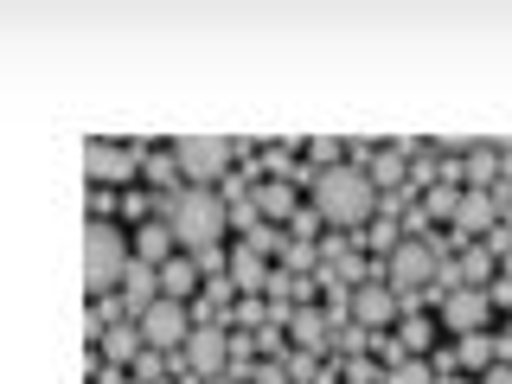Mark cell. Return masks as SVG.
<instances>
[{"mask_svg": "<svg viewBox=\"0 0 512 384\" xmlns=\"http://www.w3.org/2000/svg\"><path fill=\"white\" fill-rule=\"evenodd\" d=\"M167 231L180 237V250L205 256L224 244V231H231V199H224L218 186H180L167 199Z\"/></svg>", "mask_w": 512, "mask_h": 384, "instance_id": "6da1fadb", "label": "cell"}, {"mask_svg": "<svg viewBox=\"0 0 512 384\" xmlns=\"http://www.w3.org/2000/svg\"><path fill=\"white\" fill-rule=\"evenodd\" d=\"M314 212L333 224V231H365L378 212V186L365 167H327L314 173Z\"/></svg>", "mask_w": 512, "mask_h": 384, "instance_id": "7a4b0ae2", "label": "cell"}, {"mask_svg": "<svg viewBox=\"0 0 512 384\" xmlns=\"http://www.w3.org/2000/svg\"><path fill=\"white\" fill-rule=\"evenodd\" d=\"M128 269H135L128 237H122L109 218H90V224H84V288H90V301H109V295L128 282Z\"/></svg>", "mask_w": 512, "mask_h": 384, "instance_id": "3957f363", "label": "cell"}, {"mask_svg": "<svg viewBox=\"0 0 512 384\" xmlns=\"http://www.w3.org/2000/svg\"><path fill=\"white\" fill-rule=\"evenodd\" d=\"M173 167L186 173V186H218L231 173V141L224 135H186V141H173Z\"/></svg>", "mask_w": 512, "mask_h": 384, "instance_id": "277c9868", "label": "cell"}, {"mask_svg": "<svg viewBox=\"0 0 512 384\" xmlns=\"http://www.w3.org/2000/svg\"><path fill=\"white\" fill-rule=\"evenodd\" d=\"M141 327V340H148V352H186V340H192V308L186 301H173V295H160L148 314L135 320Z\"/></svg>", "mask_w": 512, "mask_h": 384, "instance_id": "5b68a950", "label": "cell"}, {"mask_svg": "<svg viewBox=\"0 0 512 384\" xmlns=\"http://www.w3.org/2000/svg\"><path fill=\"white\" fill-rule=\"evenodd\" d=\"M186 365L199 372V384H212V378H231V340H224V327H218V320L192 327V340H186Z\"/></svg>", "mask_w": 512, "mask_h": 384, "instance_id": "8992f818", "label": "cell"}, {"mask_svg": "<svg viewBox=\"0 0 512 384\" xmlns=\"http://www.w3.org/2000/svg\"><path fill=\"white\" fill-rule=\"evenodd\" d=\"M429 276H442V250L423 244V237H404V244L391 250V288H397V295H410V288L429 282Z\"/></svg>", "mask_w": 512, "mask_h": 384, "instance_id": "52a82bcc", "label": "cell"}, {"mask_svg": "<svg viewBox=\"0 0 512 384\" xmlns=\"http://www.w3.org/2000/svg\"><path fill=\"white\" fill-rule=\"evenodd\" d=\"M397 301H404V295H397L391 282H359V288H352V320H359V333L365 327H391Z\"/></svg>", "mask_w": 512, "mask_h": 384, "instance_id": "ba28073f", "label": "cell"}, {"mask_svg": "<svg viewBox=\"0 0 512 384\" xmlns=\"http://www.w3.org/2000/svg\"><path fill=\"white\" fill-rule=\"evenodd\" d=\"M487 314H493V295H487V288H455V295L442 301V320L461 333V340L487 327Z\"/></svg>", "mask_w": 512, "mask_h": 384, "instance_id": "9c48e42d", "label": "cell"}, {"mask_svg": "<svg viewBox=\"0 0 512 384\" xmlns=\"http://www.w3.org/2000/svg\"><path fill=\"white\" fill-rule=\"evenodd\" d=\"M455 231L461 237H493V231H500V199H493V192H461Z\"/></svg>", "mask_w": 512, "mask_h": 384, "instance_id": "30bf717a", "label": "cell"}, {"mask_svg": "<svg viewBox=\"0 0 512 384\" xmlns=\"http://www.w3.org/2000/svg\"><path fill=\"white\" fill-rule=\"evenodd\" d=\"M84 167H90L96 186H116V180H128V173H135V167H128V154H122V148H103V141H90V148H84Z\"/></svg>", "mask_w": 512, "mask_h": 384, "instance_id": "8fae6325", "label": "cell"}, {"mask_svg": "<svg viewBox=\"0 0 512 384\" xmlns=\"http://www.w3.org/2000/svg\"><path fill=\"white\" fill-rule=\"evenodd\" d=\"M122 295H128V308H135V320H141L160 301V269L154 263H135V269H128V282H122Z\"/></svg>", "mask_w": 512, "mask_h": 384, "instance_id": "7c38bea8", "label": "cell"}, {"mask_svg": "<svg viewBox=\"0 0 512 384\" xmlns=\"http://www.w3.org/2000/svg\"><path fill=\"white\" fill-rule=\"evenodd\" d=\"M231 282L244 288V295H256V288H269V282H276V276H269V263H263V250H256V244H244V250L231 256Z\"/></svg>", "mask_w": 512, "mask_h": 384, "instance_id": "4fadbf2b", "label": "cell"}, {"mask_svg": "<svg viewBox=\"0 0 512 384\" xmlns=\"http://www.w3.org/2000/svg\"><path fill=\"white\" fill-rule=\"evenodd\" d=\"M192 288H199V256H173L167 269H160V295H173V301H186Z\"/></svg>", "mask_w": 512, "mask_h": 384, "instance_id": "5bb4252c", "label": "cell"}, {"mask_svg": "<svg viewBox=\"0 0 512 384\" xmlns=\"http://www.w3.org/2000/svg\"><path fill=\"white\" fill-rule=\"evenodd\" d=\"M487 276H493V250H461V263L448 269L455 288H487Z\"/></svg>", "mask_w": 512, "mask_h": 384, "instance_id": "9a60e30c", "label": "cell"}, {"mask_svg": "<svg viewBox=\"0 0 512 384\" xmlns=\"http://www.w3.org/2000/svg\"><path fill=\"white\" fill-rule=\"evenodd\" d=\"M173 244H180V237H173V231H167V224H148V231H141V237H135V250H141V263H154V269H167V263H173V256H167Z\"/></svg>", "mask_w": 512, "mask_h": 384, "instance_id": "2e32d148", "label": "cell"}, {"mask_svg": "<svg viewBox=\"0 0 512 384\" xmlns=\"http://www.w3.org/2000/svg\"><path fill=\"white\" fill-rule=\"evenodd\" d=\"M256 212H263V218H288V224H295V218H301L295 186H263V192H256Z\"/></svg>", "mask_w": 512, "mask_h": 384, "instance_id": "e0dca14e", "label": "cell"}, {"mask_svg": "<svg viewBox=\"0 0 512 384\" xmlns=\"http://www.w3.org/2000/svg\"><path fill=\"white\" fill-rule=\"evenodd\" d=\"M448 173H455V180H461V173H468V192H480V186L493 180V173H500V160H493L487 148H474V154H468V167H448Z\"/></svg>", "mask_w": 512, "mask_h": 384, "instance_id": "ac0fdd59", "label": "cell"}, {"mask_svg": "<svg viewBox=\"0 0 512 384\" xmlns=\"http://www.w3.org/2000/svg\"><path fill=\"white\" fill-rule=\"evenodd\" d=\"M461 365H474V372H487V365H500V346H493L487 333H468V340H461Z\"/></svg>", "mask_w": 512, "mask_h": 384, "instance_id": "d6986e66", "label": "cell"}, {"mask_svg": "<svg viewBox=\"0 0 512 384\" xmlns=\"http://www.w3.org/2000/svg\"><path fill=\"white\" fill-rule=\"evenodd\" d=\"M295 340H301V352H320V346H327V320H320L314 308H301L295 314Z\"/></svg>", "mask_w": 512, "mask_h": 384, "instance_id": "ffe728a7", "label": "cell"}, {"mask_svg": "<svg viewBox=\"0 0 512 384\" xmlns=\"http://www.w3.org/2000/svg\"><path fill=\"white\" fill-rule=\"evenodd\" d=\"M141 346H148V340H141V327H122V320L109 327V359H141Z\"/></svg>", "mask_w": 512, "mask_h": 384, "instance_id": "44dd1931", "label": "cell"}, {"mask_svg": "<svg viewBox=\"0 0 512 384\" xmlns=\"http://www.w3.org/2000/svg\"><path fill=\"white\" fill-rule=\"evenodd\" d=\"M455 205H461V192H448V186H436L423 199V218H455Z\"/></svg>", "mask_w": 512, "mask_h": 384, "instance_id": "7402d4cb", "label": "cell"}, {"mask_svg": "<svg viewBox=\"0 0 512 384\" xmlns=\"http://www.w3.org/2000/svg\"><path fill=\"white\" fill-rule=\"evenodd\" d=\"M397 173H404V148H391V154H378V160H372V186H391Z\"/></svg>", "mask_w": 512, "mask_h": 384, "instance_id": "603a6c76", "label": "cell"}, {"mask_svg": "<svg viewBox=\"0 0 512 384\" xmlns=\"http://www.w3.org/2000/svg\"><path fill=\"white\" fill-rule=\"evenodd\" d=\"M320 224H327L320 212H301L295 224H288V244H314V231H320Z\"/></svg>", "mask_w": 512, "mask_h": 384, "instance_id": "cb8c5ba5", "label": "cell"}, {"mask_svg": "<svg viewBox=\"0 0 512 384\" xmlns=\"http://www.w3.org/2000/svg\"><path fill=\"white\" fill-rule=\"evenodd\" d=\"M429 340H436V333H429V320H416V314H410V320H404V352H423Z\"/></svg>", "mask_w": 512, "mask_h": 384, "instance_id": "d4e9b609", "label": "cell"}, {"mask_svg": "<svg viewBox=\"0 0 512 384\" xmlns=\"http://www.w3.org/2000/svg\"><path fill=\"white\" fill-rule=\"evenodd\" d=\"M250 378H256V384H288V372H282V365H256Z\"/></svg>", "mask_w": 512, "mask_h": 384, "instance_id": "484cf974", "label": "cell"}, {"mask_svg": "<svg viewBox=\"0 0 512 384\" xmlns=\"http://www.w3.org/2000/svg\"><path fill=\"white\" fill-rule=\"evenodd\" d=\"M480 384H512V359H500V365H487V378Z\"/></svg>", "mask_w": 512, "mask_h": 384, "instance_id": "4316f807", "label": "cell"}, {"mask_svg": "<svg viewBox=\"0 0 512 384\" xmlns=\"http://www.w3.org/2000/svg\"><path fill=\"white\" fill-rule=\"evenodd\" d=\"M397 384H423V365H404V372H397Z\"/></svg>", "mask_w": 512, "mask_h": 384, "instance_id": "83f0119b", "label": "cell"}]
</instances>
